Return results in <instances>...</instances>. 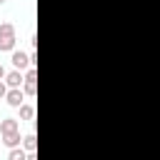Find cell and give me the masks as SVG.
I'll list each match as a JSON object with an SVG mask.
<instances>
[{
    "instance_id": "obj_1",
    "label": "cell",
    "mask_w": 160,
    "mask_h": 160,
    "mask_svg": "<svg viewBox=\"0 0 160 160\" xmlns=\"http://www.w3.org/2000/svg\"><path fill=\"white\" fill-rule=\"evenodd\" d=\"M35 60H38V55L35 52H22V50H12V65L18 68V70H28L30 65H35Z\"/></svg>"
},
{
    "instance_id": "obj_2",
    "label": "cell",
    "mask_w": 160,
    "mask_h": 160,
    "mask_svg": "<svg viewBox=\"0 0 160 160\" xmlns=\"http://www.w3.org/2000/svg\"><path fill=\"white\" fill-rule=\"evenodd\" d=\"M5 102H8L10 108H20V105L25 102V90H20V88H10L8 95H5Z\"/></svg>"
},
{
    "instance_id": "obj_3",
    "label": "cell",
    "mask_w": 160,
    "mask_h": 160,
    "mask_svg": "<svg viewBox=\"0 0 160 160\" xmlns=\"http://www.w3.org/2000/svg\"><path fill=\"white\" fill-rule=\"evenodd\" d=\"M20 130V122L15 118H2L0 120V135H10V132H18Z\"/></svg>"
},
{
    "instance_id": "obj_4",
    "label": "cell",
    "mask_w": 160,
    "mask_h": 160,
    "mask_svg": "<svg viewBox=\"0 0 160 160\" xmlns=\"http://www.w3.org/2000/svg\"><path fill=\"white\" fill-rule=\"evenodd\" d=\"M5 82H8V88H20V85L25 82V78H22V75H20V70L15 68V70L5 72Z\"/></svg>"
},
{
    "instance_id": "obj_5",
    "label": "cell",
    "mask_w": 160,
    "mask_h": 160,
    "mask_svg": "<svg viewBox=\"0 0 160 160\" xmlns=\"http://www.w3.org/2000/svg\"><path fill=\"white\" fill-rule=\"evenodd\" d=\"M15 35H0V52H12L15 50Z\"/></svg>"
},
{
    "instance_id": "obj_6",
    "label": "cell",
    "mask_w": 160,
    "mask_h": 160,
    "mask_svg": "<svg viewBox=\"0 0 160 160\" xmlns=\"http://www.w3.org/2000/svg\"><path fill=\"white\" fill-rule=\"evenodd\" d=\"M22 145H25V150H28L30 158H32V152H35V148H38V138H35V132L25 135V138H22Z\"/></svg>"
},
{
    "instance_id": "obj_7",
    "label": "cell",
    "mask_w": 160,
    "mask_h": 160,
    "mask_svg": "<svg viewBox=\"0 0 160 160\" xmlns=\"http://www.w3.org/2000/svg\"><path fill=\"white\" fill-rule=\"evenodd\" d=\"M2 142H5L8 148H15V145H20V142H22V138H20V130H18V132H10V135H2Z\"/></svg>"
},
{
    "instance_id": "obj_8",
    "label": "cell",
    "mask_w": 160,
    "mask_h": 160,
    "mask_svg": "<svg viewBox=\"0 0 160 160\" xmlns=\"http://www.w3.org/2000/svg\"><path fill=\"white\" fill-rule=\"evenodd\" d=\"M8 158H10V160H28V158H30V152H25L22 148H18V145H15V148H10V155H8Z\"/></svg>"
},
{
    "instance_id": "obj_9",
    "label": "cell",
    "mask_w": 160,
    "mask_h": 160,
    "mask_svg": "<svg viewBox=\"0 0 160 160\" xmlns=\"http://www.w3.org/2000/svg\"><path fill=\"white\" fill-rule=\"evenodd\" d=\"M22 90H25V95H35V92H38V82H35V78H25Z\"/></svg>"
},
{
    "instance_id": "obj_10",
    "label": "cell",
    "mask_w": 160,
    "mask_h": 160,
    "mask_svg": "<svg viewBox=\"0 0 160 160\" xmlns=\"http://www.w3.org/2000/svg\"><path fill=\"white\" fill-rule=\"evenodd\" d=\"M18 110H20V120H32V115H35V108L32 105H25V102Z\"/></svg>"
},
{
    "instance_id": "obj_11",
    "label": "cell",
    "mask_w": 160,
    "mask_h": 160,
    "mask_svg": "<svg viewBox=\"0 0 160 160\" xmlns=\"http://www.w3.org/2000/svg\"><path fill=\"white\" fill-rule=\"evenodd\" d=\"M0 35H15V25L12 22H0Z\"/></svg>"
},
{
    "instance_id": "obj_12",
    "label": "cell",
    "mask_w": 160,
    "mask_h": 160,
    "mask_svg": "<svg viewBox=\"0 0 160 160\" xmlns=\"http://www.w3.org/2000/svg\"><path fill=\"white\" fill-rule=\"evenodd\" d=\"M8 90H10V88H8V82H5V80H0V100H5Z\"/></svg>"
},
{
    "instance_id": "obj_13",
    "label": "cell",
    "mask_w": 160,
    "mask_h": 160,
    "mask_svg": "<svg viewBox=\"0 0 160 160\" xmlns=\"http://www.w3.org/2000/svg\"><path fill=\"white\" fill-rule=\"evenodd\" d=\"M0 80H5V68L0 65Z\"/></svg>"
},
{
    "instance_id": "obj_14",
    "label": "cell",
    "mask_w": 160,
    "mask_h": 160,
    "mask_svg": "<svg viewBox=\"0 0 160 160\" xmlns=\"http://www.w3.org/2000/svg\"><path fill=\"white\" fill-rule=\"evenodd\" d=\"M5 2H8V0H0V5H5Z\"/></svg>"
}]
</instances>
